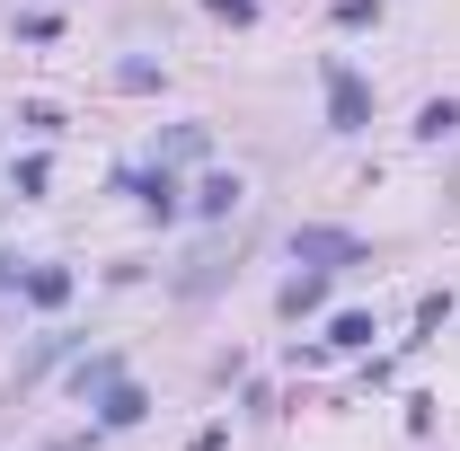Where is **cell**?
Wrapping results in <instances>:
<instances>
[{
    "instance_id": "cell-14",
    "label": "cell",
    "mask_w": 460,
    "mask_h": 451,
    "mask_svg": "<svg viewBox=\"0 0 460 451\" xmlns=\"http://www.w3.org/2000/svg\"><path fill=\"white\" fill-rule=\"evenodd\" d=\"M54 186V160H18V195H45Z\"/></svg>"
},
{
    "instance_id": "cell-6",
    "label": "cell",
    "mask_w": 460,
    "mask_h": 451,
    "mask_svg": "<svg viewBox=\"0 0 460 451\" xmlns=\"http://www.w3.org/2000/svg\"><path fill=\"white\" fill-rule=\"evenodd\" d=\"M115 381H124V363H115V354H80V363H71V390L89 398V407H98V390H115Z\"/></svg>"
},
{
    "instance_id": "cell-4",
    "label": "cell",
    "mask_w": 460,
    "mask_h": 451,
    "mask_svg": "<svg viewBox=\"0 0 460 451\" xmlns=\"http://www.w3.org/2000/svg\"><path fill=\"white\" fill-rule=\"evenodd\" d=\"M239 204H248V186H239V177H230V169H213V177H204V186H195V213H204V222H230Z\"/></svg>"
},
{
    "instance_id": "cell-7",
    "label": "cell",
    "mask_w": 460,
    "mask_h": 451,
    "mask_svg": "<svg viewBox=\"0 0 460 451\" xmlns=\"http://www.w3.org/2000/svg\"><path fill=\"white\" fill-rule=\"evenodd\" d=\"M319 301H328V266H310V275H292V283H284V301H275V310H284V319H310Z\"/></svg>"
},
{
    "instance_id": "cell-10",
    "label": "cell",
    "mask_w": 460,
    "mask_h": 451,
    "mask_svg": "<svg viewBox=\"0 0 460 451\" xmlns=\"http://www.w3.org/2000/svg\"><path fill=\"white\" fill-rule=\"evenodd\" d=\"M416 133H425V142H452L460 133V98H434V107L416 115Z\"/></svg>"
},
{
    "instance_id": "cell-9",
    "label": "cell",
    "mask_w": 460,
    "mask_h": 451,
    "mask_svg": "<svg viewBox=\"0 0 460 451\" xmlns=\"http://www.w3.org/2000/svg\"><path fill=\"white\" fill-rule=\"evenodd\" d=\"M62 354H71V337H45L27 363H18V381H9V390H36V381H45V363H62Z\"/></svg>"
},
{
    "instance_id": "cell-15",
    "label": "cell",
    "mask_w": 460,
    "mask_h": 451,
    "mask_svg": "<svg viewBox=\"0 0 460 451\" xmlns=\"http://www.w3.org/2000/svg\"><path fill=\"white\" fill-rule=\"evenodd\" d=\"M213 18H257V0H213Z\"/></svg>"
},
{
    "instance_id": "cell-1",
    "label": "cell",
    "mask_w": 460,
    "mask_h": 451,
    "mask_svg": "<svg viewBox=\"0 0 460 451\" xmlns=\"http://www.w3.org/2000/svg\"><path fill=\"white\" fill-rule=\"evenodd\" d=\"M115 195H133L151 222H177V213H186V186L169 177V160H160V169H124V177H115Z\"/></svg>"
},
{
    "instance_id": "cell-5",
    "label": "cell",
    "mask_w": 460,
    "mask_h": 451,
    "mask_svg": "<svg viewBox=\"0 0 460 451\" xmlns=\"http://www.w3.org/2000/svg\"><path fill=\"white\" fill-rule=\"evenodd\" d=\"M18 292H27L36 310H62V301H71V266H27V275H18Z\"/></svg>"
},
{
    "instance_id": "cell-13",
    "label": "cell",
    "mask_w": 460,
    "mask_h": 451,
    "mask_svg": "<svg viewBox=\"0 0 460 451\" xmlns=\"http://www.w3.org/2000/svg\"><path fill=\"white\" fill-rule=\"evenodd\" d=\"M337 27H381V0H337Z\"/></svg>"
},
{
    "instance_id": "cell-8",
    "label": "cell",
    "mask_w": 460,
    "mask_h": 451,
    "mask_svg": "<svg viewBox=\"0 0 460 451\" xmlns=\"http://www.w3.org/2000/svg\"><path fill=\"white\" fill-rule=\"evenodd\" d=\"M142 407L151 398L133 390V381H115V390H98V425H142Z\"/></svg>"
},
{
    "instance_id": "cell-12",
    "label": "cell",
    "mask_w": 460,
    "mask_h": 451,
    "mask_svg": "<svg viewBox=\"0 0 460 451\" xmlns=\"http://www.w3.org/2000/svg\"><path fill=\"white\" fill-rule=\"evenodd\" d=\"M160 160H204V124H177L169 142H160Z\"/></svg>"
},
{
    "instance_id": "cell-2",
    "label": "cell",
    "mask_w": 460,
    "mask_h": 451,
    "mask_svg": "<svg viewBox=\"0 0 460 451\" xmlns=\"http://www.w3.org/2000/svg\"><path fill=\"white\" fill-rule=\"evenodd\" d=\"M328 124H337V133H363V124H372V80L345 71V62H328Z\"/></svg>"
},
{
    "instance_id": "cell-16",
    "label": "cell",
    "mask_w": 460,
    "mask_h": 451,
    "mask_svg": "<svg viewBox=\"0 0 460 451\" xmlns=\"http://www.w3.org/2000/svg\"><path fill=\"white\" fill-rule=\"evenodd\" d=\"M9 283H18V266H9V257H0V292H9Z\"/></svg>"
},
{
    "instance_id": "cell-11",
    "label": "cell",
    "mask_w": 460,
    "mask_h": 451,
    "mask_svg": "<svg viewBox=\"0 0 460 451\" xmlns=\"http://www.w3.org/2000/svg\"><path fill=\"white\" fill-rule=\"evenodd\" d=\"M328 345H345V354L372 345V310H337V319H328Z\"/></svg>"
},
{
    "instance_id": "cell-3",
    "label": "cell",
    "mask_w": 460,
    "mask_h": 451,
    "mask_svg": "<svg viewBox=\"0 0 460 451\" xmlns=\"http://www.w3.org/2000/svg\"><path fill=\"white\" fill-rule=\"evenodd\" d=\"M292 257L337 275V266H363V239H354V230H292Z\"/></svg>"
}]
</instances>
